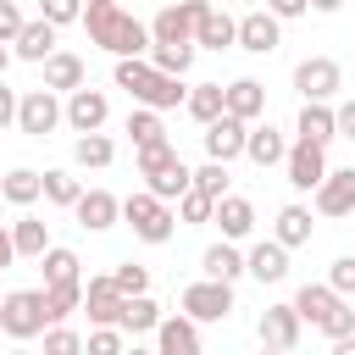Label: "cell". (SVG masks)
Here are the masks:
<instances>
[{
	"label": "cell",
	"instance_id": "1",
	"mask_svg": "<svg viewBox=\"0 0 355 355\" xmlns=\"http://www.w3.org/2000/svg\"><path fill=\"white\" fill-rule=\"evenodd\" d=\"M83 33H89V44H100L111 55H150V44H155L150 22H139L116 0H89L83 6Z\"/></svg>",
	"mask_w": 355,
	"mask_h": 355
},
{
	"label": "cell",
	"instance_id": "2",
	"mask_svg": "<svg viewBox=\"0 0 355 355\" xmlns=\"http://www.w3.org/2000/svg\"><path fill=\"white\" fill-rule=\"evenodd\" d=\"M294 305H300V316H305L316 333H327V338L355 333V311H349V300H344L333 283H305V288L294 294Z\"/></svg>",
	"mask_w": 355,
	"mask_h": 355
},
{
	"label": "cell",
	"instance_id": "3",
	"mask_svg": "<svg viewBox=\"0 0 355 355\" xmlns=\"http://www.w3.org/2000/svg\"><path fill=\"white\" fill-rule=\"evenodd\" d=\"M122 222H128L133 239H144V244H166V239L178 233V211H172V200H161L155 189H133V194L122 200Z\"/></svg>",
	"mask_w": 355,
	"mask_h": 355
},
{
	"label": "cell",
	"instance_id": "4",
	"mask_svg": "<svg viewBox=\"0 0 355 355\" xmlns=\"http://www.w3.org/2000/svg\"><path fill=\"white\" fill-rule=\"evenodd\" d=\"M44 327H50L44 288H6V300H0V333L6 338H44Z\"/></svg>",
	"mask_w": 355,
	"mask_h": 355
},
{
	"label": "cell",
	"instance_id": "5",
	"mask_svg": "<svg viewBox=\"0 0 355 355\" xmlns=\"http://www.w3.org/2000/svg\"><path fill=\"white\" fill-rule=\"evenodd\" d=\"M61 122H67V105L55 100V89L39 83V89H28V94L17 100V128H22L28 139H50Z\"/></svg>",
	"mask_w": 355,
	"mask_h": 355
},
{
	"label": "cell",
	"instance_id": "6",
	"mask_svg": "<svg viewBox=\"0 0 355 355\" xmlns=\"http://www.w3.org/2000/svg\"><path fill=\"white\" fill-rule=\"evenodd\" d=\"M178 305L194 316V322H227L233 316V283L227 277H200L178 294Z\"/></svg>",
	"mask_w": 355,
	"mask_h": 355
},
{
	"label": "cell",
	"instance_id": "7",
	"mask_svg": "<svg viewBox=\"0 0 355 355\" xmlns=\"http://www.w3.org/2000/svg\"><path fill=\"white\" fill-rule=\"evenodd\" d=\"M211 11V0H172L150 17V39L155 44H194V22Z\"/></svg>",
	"mask_w": 355,
	"mask_h": 355
},
{
	"label": "cell",
	"instance_id": "8",
	"mask_svg": "<svg viewBox=\"0 0 355 355\" xmlns=\"http://www.w3.org/2000/svg\"><path fill=\"white\" fill-rule=\"evenodd\" d=\"M283 172H288V183H294L300 194H316V183L327 178V144H316V139H294L288 155H283Z\"/></svg>",
	"mask_w": 355,
	"mask_h": 355
},
{
	"label": "cell",
	"instance_id": "9",
	"mask_svg": "<svg viewBox=\"0 0 355 355\" xmlns=\"http://www.w3.org/2000/svg\"><path fill=\"white\" fill-rule=\"evenodd\" d=\"M300 333H305V316H300L294 300H288V305H266L261 322H255V338H261L266 349H294Z\"/></svg>",
	"mask_w": 355,
	"mask_h": 355
},
{
	"label": "cell",
	"instance_id": "10",
	"mask_svg": "<svg viewBox=\"0 0 355 355\" xmlns=\"http://www.w3.org/2000/svg\"><path fill=\"white\" fill-rule=\"evenodd\" d=\"M294 89H300L305 100H333V94L344 89V72H338L333 55H305V61L294 67Z\"/></svg>",
	"mask_w": 355,
	"mask_h": 355
},
{
	"label": "cell",
	"instance_id": "11",
	"mask_svg": "<svg viewBox=\"0 0 355 355\" xmlns=\"http://www.w3.org/2000/svg\"><path fill=\"white\" fill-rule=\"evenodd\" d=\"M277 44H283V17H277V11H244V17H239V50L272 55Z\"/></svg>",
	"mask_w": 355,
	"mask_h": 355
},
{
	"label": "cell",
	"instance_id": "12",
	"mask_svg": "<svg viewBox=\"0 0 355 355\" xmlns=\"http://www.w3.org/2000/svg\"><path fill=\"white\" fill-rule=\"evenodd\" d=\"M105 116H111V100H105V89H89V83H78V89L67 94V128H72V133H94V128H105Z\"/></svg>",
	"mask_w": 355,
	"mask_h": 355
},
{
	"label": "cell",
	"instance_id": "13",
	"mask_svg": "<svg viewBox=\"0 0 355 355\" xmlns=\"http://www.w3.org/2000/svg\"><path fill=\"white\" fill-rule=\"evenodd\" d=\"M205 155L211 161H233V155H244V139H250V122L244 116H233V111H222L216 122H205Z\"/></svg>",
	"mask_w": 355,
	"mask_h": 355
},
{
	"label": "cell",
	"instance_id": "14",
	"mask_svg": "<svg viewBox=\"0 0 355 355\" xmlns=\"http://www.w3.org/2000/svg\"><path fill=\"white\" fill-rule=\"evenodd\" d=\"M72 216H78V227H89V233H105V227L122 222V200H116L111 189H83L78 205H72Z\"/></svg>",
	"mask_w": 355,
	"mask_h": 355
},
{
	"label": "cell",
	"instance_id": "15",
	"mask_svg": "<svg viewBox=\"0 0 355 355\" xmlns=\"http://www.w3.org/2000/svg\"><path fill=\"white\" fill-rule=\"evenodd\" d=\"M155 349H161V355H200V322H194L189 311L161 316V322H155Z\"/></svg>",
	"mask_w": 355,
	"mask_h": 355
},
{
	"label": "cell",
	"instance_id": "16",
	"mask_svg": "<svg viewBox=\"0 0 355 355\" xmlns=\"http://www.w3.org/2000/svg\"><path fill=\"white\" fill-rule=\"evenodd\" d=\"M316 211L322 216H349L355 211V166H327V178L316 183Z\"/></svg>",
	"mask_w": 355,
	"mask_h": 355
},
{
	"label": "cell",
	"instance_id": "17",
	"mask_svg": "<svg viewBox=\"0 0 355 355\" xmlns=\"http://www.w3.org/2000/svg\"><path fill=\"white\" fill-rule=\"evenodd\" d=\"M244 266H250L255 283H283L288 277V244L283 239H261V244H250Z\"/></svg>",
	"mask_w": 355,
	"mask_h": 355
},
{
	"label": "cell",
	"instance_id": "18",
	"mask_svg": "<svg viewBox=\"0 0 355 355\" xmlns=\"http://www.w3.org/2000/svg\"><path fill=\"white\" fill-rule=\"evenodd\" d=\"M83 311H89V322H94V327L122 316V288H116V277H111V272L83 283ZM116 327H122V322H116Z\"/></svg>",
	"mask_w": 355,
	"mask_h": 355
},
{
	"label": "cell",
	"instance_id": "19",
	"mask_svg": "<svg viewBox=\"0 0 355 355\" xmlns=\"http://www.w3.org/2000/svg\"><path fill=\"white\" fill-rule=\"evenodd\" d=\"M39 67H44V89H55V94H72L78 83H89L83 55H72V50H50Z\"/></svg>",
	"mask_w": 355,
	"mask_h": 355
},
{
	"label": "cell",
	"instance_id": "20",
	"mask_svg": "<svg viewBox=\"0 0 355 355\" xmlns=\"http://www.w3.org/2000/svg\"><path fill=\"white\" fill-rule=\"evenodd\" d=\"M211 222L222 227V239H233V244H239V239H250V233H255V205H250L244 194H222Z\"/></svg>",
	"mask_w": 355,
	"mask_h": 355
},
{
	"label": "cell",
	"instance_id": "21",
	"mask_svg": "<svg viewBox=\"0 0 355 355\" xmlns=\"http://www.w3.org/2000/svg\"><path fill=\"white\" fill-rule=\"evenodd\" d=\"M11 50H17V61H44L50 50H55V22L50 17H33V22H22V33L11 39Z\"/></svg>",
	"mask_w": 355,
	"mask_h": 355
},
{
	"label": "cell",
	"instance_id": "22",
	"mask_svg": "<svg viewBox=\"0 0 355 355\" xmlns=\"http://www.w3.org/2000/svg\"><path fill=\"white\" fill-rule=\"evenodd\" d=\"M294 133H300V139H316V144L338 139V111H333V100H305V105H300Z\"/></svg>",
	"mask_w": 355,
	"mask_h": 355
},
{
	"label": "cell",
	"instance_id": "23",
	"mask_svg": "<svg viewBox=\"0 0 355 355\" xmlns=\"http://www.w3.org/2000/svg\"><path fill=\"white\" fill-rule=\"evenodd\" d=\"M244 155H250L255 166H283V155H288V139H283V128H272V122L250 128V139H244Z\"/></svg>",
	"mask_w": 355,
	"mask_h": 355
},
{
	"label": "cell",
	"instance_id": "24",
	"mask_svg": "<svg viewBox=\"0 0 355 355\" xmlns=\"http://www.w3.org/2000/svg\"><path fill=\"white\" fill-rule=\"evenodd\" d=\"M200 272H205V277H227V283H239L250 266H244V250H239L233 239H216V244L200 255Z\"/></svg>",
	"mask_w": 355,
	"mask_h": 355
},
{
	"label": "cell",
	"instance_id": "25",
	"mask_svg": "<svg viewBox=\"0 0 355 355\" xmlns=\"http://www.w3.org/2000/svg\"><path fill=\"white\" fill-rule=\"evenodd\" d=\"M194 44H205V50H227V44H239V17H227V11H205L200 22H194Z\"/></svg>",
	"mask_w": 355,
	"mask_h": 355
},
{
	"label": "cell",
	"instance_id": "26",
	"mask_svg": "<svg viewBox=\"0 0 355 355\" xmlns=\"http://www.w3.org/2000/svg\"><path fill=\"white\" fill-rule=\"evenodd\" d=\"M11 244H17V261H39L50 250V227L39 216H28V205H22V216L11 222Z\"/></svg>",
	"mask_w": 355,
	"mask_h": 355
},
{
	"label": "cell",
	"instance_id": "27",
	"mask_svg": "<svg viewBox=\"0 0 355 355\" xmlns=\"http://www.w3.org/2000/svg\"><path fill=\"white\" fill-rule=\"evenodd\" d=\"M155 61L150 55H116V89H128L133 100H144L150 94V83H155Z\"/></svg>",
	"mask_w": 355,
	"mask_h": 355
},
{
	"label": "cell",
	"instance_id": "28",
	"mask_svg": "<svg viewBox=\"0 0 355 355\" xmlns=\"http://www.w3.org/2000/svg\"><path fill=\"white\" fill-rule=\"evenodd\" d=\"M0 194H6V205H33V200H44V172L11 166V172L0 178Z\"/></svg>",
	"mask_w": 355,
	"mask_h": 355
},
{
	"label": "cell",
	"instance_id": "29",
	"mask_svg": "<svg viewBox=\"0 0 355 355\" xmlns=\"http://www.w3.org/2000/svg\"><path fill=\"white\" fill-rule=\"evenodd\" d=\"M227 111L244 116V122H255V116L266 111V83H255V78H233V83H227Z\"/></svg>",
	"mask_w": 355,
	"mask_h": 355
},
{
	"label": "cell",
	"instance_id": "30",
	"mask_svg": "<svg viewBox=\"0 0 355 355\" xmlns=\"http://www.w3.org/2000/svg\"><path fill=\"white\" fill-rule=\"evenodd\" d=\"M183 111L205 128V122H216V116L227 111V89H222V83H194V89H189V100H183Z\"/></svg>",
	"mask_w": 355,
	"mask_h": 355
},
{
	"label": "cell",
	"instance_id": "31",
	"mask_svg": "<svg viewBox=\"0 0 355 355\" xmlns=\"http://www.w3.org/2000/svg\"><path fill=\"white\" fill-rule=\"evenodd\" d=\"M116 322H122V333H133V338H139V333H155L161 305H155L150 294H122V316H116Z\"/></svg>",
	"mask_w": 355,
	"mask_h": 355
},
{
	"label": "cell",
	"instance_id": "32",
	"mask_svg": "<svg viewBox=\"0 0 355 355\" xmlns=\"http://www.w3.org/2000/svg\"><path fill=\"white\" fill-rule=\"evenodd\" d=\"M72 161L83 166V172H100V166H111L116 161V144L94 128V133H78V144H72Z\"/></svg>",
	"mask_w": 355,
	"mask_h": 355
},
{
	"label": "cell",
	"instance_id": "33",
	"mask_svg": "<svg viewBox=\"0 0 355 355\" xmlns=\"http://www.w3.org/2000/svg\"><path fill=\"white\" fill-rule=\"evenodd\" d=\"M44 305H50V322H67L72 311H83V277L44 283Z\"/></svg>",
	"mask_w": 355,
	"mask_h": 355
},
{
	"label": "cell",
	"instance_id": "34",
	"mask_svg": "<svg viewBox=\"0 0 355 355\" xmlns=\"http://www.w3.org/2000/svg\"><path fill=\"white\" fill-rule=\"evenodd\" d=\"M272 239H283L288 250L311 244V211H305V205H283V211H277V222H272Z\"/></svg>",
	"mask_w": 355,
	"mask_h": 355
},
{
	"label": "cell",
	"instance_id": "35",
	"mask_svg": "<svg viewBox=\"0 0 355 355\" xmlns=\"http://www.w3.org/2000/svg\"><path fill=\"white\" fill-rule=\"evenodd\" d=\"M128 139H133V150L139 144H155V139H166V128H161V111L155 105H139V111H128V128H122Z\"/></svg>",
	"mask_w": 355,
	"mask_h": 355
},
{
	"label": "cell",
	"instance_id": "36",
	"mask_svg": "<svg viewBox=\"0 0 355 355\" xmlns=\"http://www.w3.org/2000/svg\"><path fill=\"white\" fill-rule=\"evenodd\" d=\"M189 183H194V172L183 166V155H178L172 166H161V172H150V178H144V189H155L161 200H178V194H183Z\"/></svg>",
	"mask_w": 355,
	"mask_h": 355
},
{
	"label": "cell",
	"instance_id": "37",
	"mask_svg": "<svg viewBox=\"0 0 355 355\" xmlns=\"http://www.w3.org/2000/svg\"><path fill=\"white\" fill-rule=\"evenodd\" d=\"M78 194H83V189H78V178H72L67 166H50V172H44V200H50V205H67V211H72Z\"/></svg>",
	"mask_w": 355,
	"mask_h": 355
},
{
	"label": "cell",
	"instance_id": "38",
	"mask_svg": "<svg viewBox=\"0 0 355 355\" xmlns=\"http://www.w3.org/2000/svg\"><path fill=\"white\" fill-rule=\"evenodd\" d=\"M39 266H44V283H61V277H78V250H67V244H50L44 255H39Z\"/></svg>",
	"mask_w": 355,
	"mask_h": 355
},
{
	"label": "cell",
	"instance_id": "39",
	"mask_svg": "<svg viewBox=\"0 0 355 355\" xmlns=\"http://www.w3.org/2000/svg\"><path fill=\"white\" fill-rule=\"evenodd\" d=\"M211 216H216V200H211L205 189L189 183V189L178 194V222H211Z\"/></svg>",
	"mask_w": 355,
	"mask_h": 355
},
{
	"label": "cell",
	"instance_id": "40",
	"mask_svg": "<svg viewBox=\"0 0 355 355\" xmlns=\"http://www.w3.org/2000/svg\"><path fill=\"white\" fill-rule=\"evenodd\" d=\"M150 61H155L161 72H178V78H183V72L194 67V44H150Z\"/></svg>",
	"mask_w": 355,
	"mask_h": 355
},
{
	"label": "cell",
	"instance_id": "41",
	"mask_svg": "<svg viewBox=\"0 0 355 355\" xmlns=\"http://www.w3.org/2000/svg\"><path fill=\"white\" fill-rule=\"evenodd\" d=\"M178 161V150H172V139H155V144H139V178H150V172H161V166H172Z\"/></svg>",
	"mask_w": 355,
	"mask_h": 355
},
{
	"label": "cell",
	"instance_id": "42",
	"mask_svg": "<svg viewBox=\"0 0 355 355\" xmlns=\"http://www.w3.org/2000/svg\"><path fill=\"white\" fill-rule=\"evenodd\" d=\"M194 189H205L211 200H222V194H227V161H205V166L194 172Z\"/></svg>",
	"mask_w": 355,
	"mask_h": 355
},
{
	"label": "cell",
	"instance_id": "43",
	"mask_svg": "<svg viewBox=\"0 0 355 355\" xmlns=\"http://www.w3.org/2000/svg\"><path fill=\"white\" fill-rule=\"evenodd\" d=\"M111 277H116L122 294H150V266H139V261H122Z\"/></svg>",
	"mask_w": 355,
	"mask_h": 355
},
{
	"label": "cell",
	"instance_id": "44",
	"mask_svg": "<svg viewBox=\"0 0 355 355\" xmlns=\"http://www.w3.org/2000/svg\"><path fill=\"white\" fill-rule=\"evenodd\" d=\"M83 6L89 0H39V17H50L55 28H67V22H83Z\"/></svg>",
	"mask_w": 355,
	"mask_h": 355
},
{
	"label": "cell",
	"instance_id": "45",
	"mask_svg": "<svg viewBox=\"0 0 355 355\" xmlns=\"http://www.w3.org/2000/svg\"><path fill=\"white\" fill-rule=\"evenodd\" d=\"M44 349H50V355H72V349H83V338H78L72 327L50 322V327H44Z\"/></svg>",
	"mask_w": 355,
	"mask_h": 355
},
{
	"label": "cell",
	"instance_id": "46",
	"mask_svg": "<svg viewBox=\"0 0 355 355\" xmlns=\"http://www.w3.org/2000/svg\"><path fill=\"white\" fill-rule=\"evenodd\" d=\"M327 283H333L344 300H355V255H338V261L327 266Z\"/></svg>",
	"mask_w": 355,
	"mask_h": 355
},
{
	"label": "cell",
	"instance_id": "47",
	"mask_svg": "<svg viewBox=\"0 0 355 355\" xmlns=\"http://www.w3.org/2000/svg\"><path fill=\"white\" fill-rule=\"evenodd\" d=\"M89 349H94V355H116V349H122V327H116V322H100V327L89 333Z\"/></svg>",
	"mask_w": 355,
	"mask_h": 355
},
{
	"label": "cell",
	"instance_id": "48",
	"mask_svg": "<svg viewBox=\"0 0 355 355\" xmlns=\"http://www.w3.org/2000/svg\"><path fill=\"white\" fill-rule=\"evenodd\" d=\"M22 22H28V17L17 11V0H0V39H17V33H22Z\"/></svg>",
	"mask_w": 355,
	"mask_h": 355
},
{
	"label": "cell",
	"instance_id": "49",
	"mask_svg": "<svg viewBox=\"0 0 355 355\" xmlns=\"http://www.w3.org/2000/svg\"><path fill=\"white\" fill-rule=\"evenodd\" d=\"M17 100H22V94H17V89H6V78H0V133L17 122Z\"/></svg>",
	"mask_w": 355,
	"mask_h": 355
},
{
	"label": "cell",
	"instance_id": "50",
	"mask_svg": "<svg viewBox=\"0 0 355 355\" xmlns=\"http://www.w3.org/2000/svg\"><path fill=\"white\" fill-rule=\"evenodd\" d=\"M338 139H355V100H338Z\"/></svg>",
	"mask_w": 355,
	"mask_h": 355
},
{
	"label": "cell",
	"instance_id": "51",
	"mask_svg": "<svg viewBox=\"0 0 355 355\" xmlns=\"http://www.w3.org/2000/svg\"><path fill=\"white\" fill-rule=\"evenodd\" d=\"M266 11H277V17L288 22V17H305V11H311V0H266Z\"/></svg>",
	"mask_w": 355,
	"mask_h": 355
},
{
	"label": "cell",
	"instance_id": "52",
	"mask_svg": "<svg viewBox=\"0 0 355 355\" xmlns=\"http://www.w3.org/2000/svg\"><path fill=\"white\" fill-rule=\"evenodd\" d=\"M11 261H17V244H11V227H6V222H0V272H6V266H11Z\"/></svg>",
	"mask_w": 355,
	"mask_h": 355
},
{
	"label": "cell",
	"instance_id": "53",
	"mask_svg": "<svg viewBox=\"0 0 355 355\" xmlns=\"http://www.w3.org/2000/svg\"><path fill=\"white\" fill-rule=\"evenodd\" d=\"M338 6H344V0H311V11H322V17H333Z\"/></svg>",
	"mask_w": 355,
	"mask_h": 355
},
{
	"label": "cell",
	"instance_id": "54",
	"mask_svg": "<svg viewBox=\"0 0 355 355\" xmlns=\"http://www.w3.org/2000/svg\"><path fill=\"white\" fill-rule=\"evenodd\" d=\"M6 44H11V39H0V78H6V67H11V55H17V50H6Z\"/></svg>",
	"mask_w": 355,
	"mask_h": 355
},
{
	"label": "cell",
	"instance_id": "55",
	"mask_svg": "<svg viewBox=\"0 0 355 355\" xmlns=\"http://www.w3.org/2000/svg\"><path fill=\"white\" fill-rule=\"evenodd\" d=\"M0 300H6V288H0Z\"/></svg>",
	"mask_w": 355,
	"mask_h": 355
},
{
	"label": "cell",
	"instance_id": "56",
	"mask_svg": "<svg viewBox=\"0 0 355 355\" xmlns=\"http://www.w3.org/2000/svg\"><path fill=\"white\" fill-rule=\"evenodd\" d=\"M0 205H6V194H0Z\"/></svg>",
	"mask_w": 355,
	"mask_h": 355
},
{
	"label": "cell",
	"instance_id": "57",
	"mask_svg": "<svg viewBox=\"0 0 355 355\" xmlns=\"http://www.w3.org/2000/svg\"><path fill=\"white\" fill-rule=\"evenodd\" d=\"M222 6H227V0H222Z\"/></svg>",
	"mask_w": 355,
	"mask_h": 355
}]
</instances>
